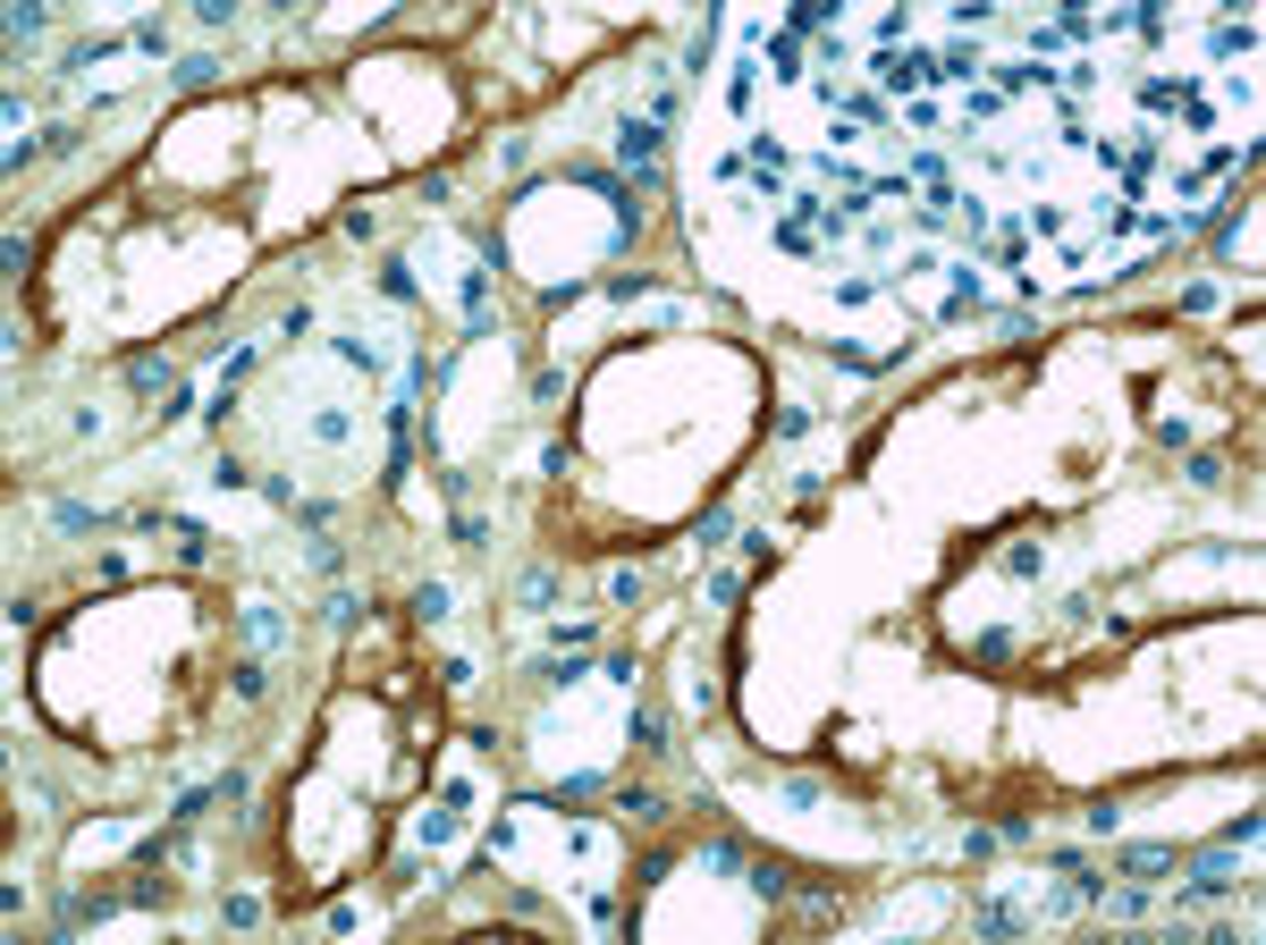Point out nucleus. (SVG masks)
<instances>
[{
  "mask_svg": "<svg viewBox=\"0 0 1266 945\" xmlns=\"http://www.w3.org/2000/svg\"><path fill=\"white\" fill-rule=\"evenodd\" d=\"M870 68H878V85H895V94H912V85H929V77H937L921 51H878Z\"/></svg>",
  "mask_w": 1266,
  "mask_h": 945,
  "instance_id": "f257e3e1",
  "label": "nucleus"
},
{
  "mask_svg": "<svg viewBox=\"0 0 1266 945\" xmlns=\"http://www.w3.org/2000/svg\"><path fill=\"white\" fill-rule=\"evenodd\" d=\"M616 160H625V169H651V160H659V127H651V118H625V136H616Z\"/></svg>",
  "mask_w": 1266,
  "mask_h": 945,
  "instance_id": "f03ea898",
  "label": "nucleus"
},
{
  "mask_svg": "<svg viewBox=\"0 0 1266 945\" xmlns=\"http://www.w3.org/2000/svg\"><path fill=\"white\" fill-rule=\"evenodd\" d=\"M1123 869H1131V878H1157V869H1174V845H1140V853H1123Z\"/></svg>",
  "mask_w": 1266,
  "mask_h": 945,
  "instance_id": "7ed1b4c3",
  "label": "nucleus"
},
{
  "mask_svg": "<svg viewBox=\"0 0 1266 945\" xmlns=\"http://www.w3.org/2000/svg\"><path fill=\"white\" fill-rule=\"evenodd\" d=\"M127 380H136V389H169V380H178V372H169L160 354H144V363H136V372H127Z\"/></svg>",
  "mask_w": 1266,
  "mask_h": 945,
  "instance_id": "20e7f679",
  "label": "nucleus"
}]
</instances>
